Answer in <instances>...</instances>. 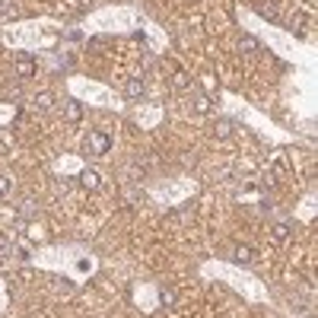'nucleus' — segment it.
Here are the masks:
<instances>
[{"label":"nucleus","mask_w":318,"mask_h":318,"mask_svg":"<svg viewBox=\"0 0 318 318\" xmlns=\"http://www.w3.org/2000/svg\"><path fill=\"white\" fill-rule=\"evenodd\" d=\"M214 131H217V137H232L235 124H232V121H226V118H220V121H214Z\"/></svg>","instance_id":"nucleus-7"},{"label":"nucleus","mask_w":318,"mask_h":318,"mask_svg":"<svg viewBox=\"0 0 318 318\" xmlns=\"http://www.w3.org/2000/svg\"><path fill=\"white\" fill-rule=\"evenodd\" d=\"M159 296H162V302H166V305H169V302H175V293H169V290H162Z\"/></svg>","instance_id":"nucleus-15"},{"label":"nucleus","mask_w":318,"mask_h":318,"mask_svg":"<svg viewBox=\"0 0 318 318\" xmlns=\"http://www.w3.org/2000/svg\"><path fill=\"white\" fill-rule=\"evenodd\" d=\"M191 83H188V77L182 74V70H175V89H188Z\"/></svg>","instance_id":"nucleus-13"},{"label":"nucleus","mask_w":318,"mask_h":318,"mask_svg":"<svg viewBox=\"0 0 318 318\" xmlns=\"http://www.w3.org/2000/svg\"><path fill=\"white\" fill-rule=\"evenodd\" d=\"M80 185H83L86 191H96V188L102 185V179H99V172H92V169H83V172H80Z\"/></svg>","instance_id":"nucleus-5"},{"label":"nucleus","mask_w":318,"mask_h":318,"mask_svg":"<svg viewBox=\"0 0 318 318\" xmlns=\"http://www.w3.org/2000/svg\"><path fill=\"white\" fill-rule=\"evenodd\" d=\"M51 105H54V92H39V96H35V109L48 112Z\"/></svg>","instance_id":"nucleus-8"},{"label":"nucleus","mask_w":318,"mask_h":318,"mask_svg":"<svg viewBox=\"0 0 318 318\" xmlns=\"http://www.w3.org/2000/svg\"><path fill=\"white\" fill-rule=\"evenodd\" d=\"M239 48L249 54V51H261V45H258V39H252V35H242V39H239Z\"/></svg>","instance_id":"nucleus-9"},{"label":"nucleus","mask_w":318,"mask_h":318,"mask_svg":"<svg viewBox=\"0 0 318 318\" xmlns=\"http://www.w3.org/2000/svg\"><path fill=\"white\" fill-rule=\"evenodd\" d=\"M13 13V0H0V16H10Z\"/></svg>","instance_id":"nucleus-14"},{"label":"nucleus","mask_w":318,"mask_h":318,"mask_svg":"<svg viewBox=\"0 0 318 318\" xmlns=\"http://www.w3.org/2000/svg\"><path fill=\"white\" fill-rule=\"evenodd\" d=\"M64 118H67L70 124H77L80 118H83V105H80V102H67V109H64Z\"/></svg>","instance_id":"nucleus-6"},{"label":"nucleus","mask_w":318,"mask_h":318,"mask_svg":"<svg viewBox=\"0 0 318 318\" xmlns=\"http://www.w3.org/2000/svg\"><path fill=\"white\" fill-rule=\"evenodd\" d=\"M10 188H13L10 175H0V197H7V194H10Z\"/></svg>","instance_id":"nucleus-12"},{"label":"nucleus","mask_w":318,"mask_h":318,"mask_svg":"<svg viewBox=\"0 0 318 318\" xmlns=\"http://www.w3.org/2000/svg\"><path fill=\"white\" fill-rule=\"evenodd\" d=\"M144 92H147V86H144V80H127V83H124V96L127 99H144Z\"/></svg>","instance_id":"nucleus-4"},{"label":"nucleus","mask_w":318,"mask_h":318,"mask_svg":"<svg viewBox=\"0 0 318 318\" xmlns=\"http://www.w3.org/2000/svg\"><path fill=\"white\" fill-rule=\"evenodd\" d=\"M194 109L201 112V115H207L210 109H214V105H210V99H207V96H194Z\"/></svg>","instance_id":"nucleus-11"},{"label":"nucleus","mask_w":318,"mask_h":318,"mask_svg":"<svg viewBox=\"0 0 318 318\" xmlns=\"http://www.w3.org/2000/svg\"><path fill=\"white\" fill-rule=\"evenodd\" d=\"M112 150V137L105 131H89L86 140H83V153L86 156H105Z\"/></svg>","instance_id":"nucleus-1"},{"label":"nucleus","mask_w":318,"mask_h":318,"mask_svg":"<svg viewBox=\"0 0 318 318\" xmlns=\"http://www.w3.org/2000/svg\"><path fill=\"white\" fill-rule=\"evenodd\" d=\"M16 74H19L22 80L35 77V57H32V54H19V57H16Z\"/></svg>","instance_id":"nucleus-2"},{"label":"nucleus","mask_w":318,"mask_h":318,"mask_svg":"<svg viewBox=\"0 0 318 318\" xmlns=\"http://www.w3.org/2000/svg\"><path fill=\"white\" fill-rule=\"evenodd\" d=\"M274 239L277 242H287L290 239V226H287V223H277V226H274Z\"/></svg>","instance_id":"nucleus-10"},{"label":"nucleus","mask_w":318,"mask_h":318,"mask_svg":"<svg viewBox=\"0 0 318 318\" xmlns=\"http://www.w3.org/2000/svg\"><path fill=\"white\" fill-rule=\"evenodd\" d=\"M252 258H255V252H252V245H232V261L235 264H252Z\"/></svg>","instance_id":"nucleus-3"}]
</instances>
